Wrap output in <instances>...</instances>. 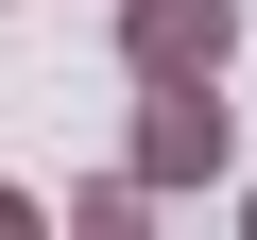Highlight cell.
I'll return each mask as SVG.
<instances>
[{"label": "cell", "instance_id": "cell-1", "mask_svg": "<svg viewBox=\"0 0 257 240\" xmlns=\"http://www.w3.org/2000/svg\"><path fill=\"white\" fill-rule=\"evenodd\" d=\"M240 0H120V86H223Z\"/></svg>", "mask_w": 257, "mask_h": 240}, {"label": "cell", "instance_id": "cell-2", "mask_svg": "<svg viewBox=\"0 0 257 240\" xmlns=\"http://www.w3.org/2000/svg\"><path fill=\"white\" fill-rule=\"evenodd\" d=\"M120 155H138L155 189H223V155H240V103H223V86H138V138H120Z\"/></svg>", "mask_w": 257, "mask_h": 240}, {"label": "cell", "instance_id": "cell-3", "mask_svg": "<svg viewBox=\"0 0 257 240\" xmlns=\"http://www.w3.org/2000/svg\"><path fill=\"white\" fill-rule=\"evenodd\" d=\"M155 206H172V189H155V172H138V155H120V172H86V189H69V223H86V240H138V223H155Z\"/></svg>", "mask_w": 257, "mask_h": 240}, {"label": "cell", "instance_id": "cell-4", "mask_svg": "<svg viewBox=\"0 0 257 240\" xmlns=\"http://www.w3.org/2000/svg\"><path fill=\"white\" fill-rule=\"evenodd\" d=\"M0 240H35V189H18V172H0Z\"/></svg>", "mask_w": 257, "mask_h": 240}, {"label": "cell", "instance_id": "cell-5", "mask_svg": "<svg viewBox=\"0 0 257 240\" xmlns=\"http://www.w3.org/2000/svg\"><path fill=\"white\" fill-rule=\"evenodd\" d=\"M240 240H257V189H240Z\"/></svg>", "mask_w": 257, "mask_h": 240}]
</instances>
